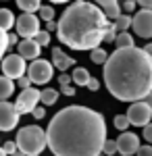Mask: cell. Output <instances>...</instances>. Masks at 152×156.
<instances>
[{
    "mask_svg": "<svg viewBox=\"0 0 152 156\" xmlns=\"http://www.w3.org/2000/svg\"><path fill=\"white\" fill-rule=\"evenodd\" d=\"M136 6H138V2H136V0H125V2L121 4L123 12H127V15H131V12L136 11Z\"/></svg>",
    "mask_w": 152,
    "mask_h": 156,
    "instance_id": "cell-30",
    "label": "cell"
},
{
    "mask_svg": "<svg viewBox=\"0 0 152 156\" xmlns=\"http://www.w3.org/2000/svg\"><path fill=\"white\" fill-rule=\"evenodd\" d=\"M136 2L140 4L142 9H150V11H152V0H136Z\"/></svg>",
    "mask_w": 152,
    "mask_h": 156,
    "instance_id": "cell-41",
    "label": "cell"
},
{
    "mask_svg": "<svg viewBox=\"0 0 152 156\" xmlns=\"http://www.w3.org/2000/svg\"><path fill=\"white\" fill-rule=\"evenodd\" d=\"M113 23H115V27H117V31H129V27H131V23H133V17L127 15V12H121Z\"/></svg>",
    "mask_w": 152,
    "mask_h": 156,
    "instance_id": "cell-20",
    "label": "cell"
},
{
    "mask_svg": "<svg viewBox=\"0 0 152 156\" xmlns=\"http://www.w3.org/2000/svg\"><path fill=\"white\" fill-rule=\"evenodd\" d=\"M94 2H96V4L104 11L106 17H108V19H113V21L117 19L121 12H123V9L119 6V0H94Z\"/></svg>",
    "mask_w": 152,
    "mask_h": 156,
    "instance_id": "cell-15",
    "label": "cell"
},
{
    "mask_svg": "<svg viewBox=\"0 0 152 156\" xmlns=\"http://www.w3.org/2000/svg\"><path fill=\"white\" fill-rule=\"evenodd\" d=\"M40 98H42V90H38V87L21 90V94L15 100V106L19 110V115H31L34 108L40 106Z\"/></svg>",
    "mask_w": 152,
    "mask_h": 156,
    "instance_id": "cell-7",
    "label": "cell"
},
{
    "mask_svg": "<svg viewBox=\"0 0 152 156\" xmlns=\"http://www.w3.org/2000/svg\"><path fill=\"white\" fill-rule=\"evenodd\" d=\"M98 87H100V81H98L96 77H92V79H90V83H88V90H92V92H98Z\"/></svg>",
    "mask_w": 152,
    "mask_h": 156,
    "instance_id": "cell-38",
    "label": "cell"
},
{
    "mask_svg": "<svg viewBox=\"0 0 152 156\" xmlns=\"http://www.w3.org/2000/svg\"><path fill=\"white\" fill-rule=\"evenodd\" d=\"M144 102H146V104H148V106L152 108V92H150V94H148L146 98H144Z\"/></svg>",
    "mask_w": 152,
    "mask_h": 156,
    "instance_id": "cell-43",
    "label": "cell"
},
{
    "mask_svg": "<svg viewBox=\"0 0 152 156\" xmlns=\"http://www.w3.org/2000/svg\"><path fill=\"white\" fill-rule=\"evenodd\" d=\"M21 40H19V34H9V48H13V46H17Z\"/></svg>",
    "mask_w": 152,
    "mask_h": 156,
    "instance_id": "cell-37",
    "label": "cell"
},
{
    "mask_svg": "<svg viewBox=\"0 0 152 156\" xmlns=\"http://www.w3.org/2000/svg\"><path fill=\"white\" fill-rule=\"evenodd\" d=\"M115 156H121V154H115Z\"/></svg>",
    "mask_w": 152,
    "mask_h": 156,
    "instance_id": "cell-48",
    "label": "cell"
},
{
    "mask_svg": "<svg viewBox=\"0 0 152 156\" xmlns=\"http://www.w3.org/2000/svg\"><path fill=\"white\" fill-rule=\"evenodd\" d=\"M71 77H73V83L79 85V87H88L90 79H92L90 71H88V69H83V67H75L73 73H71Z\"/></svg>",
    "mask_w": 152,
    "mask_h": 156,
    "instance_id": "cell-16",
    "label": "cell"
},
{
    "mask_svg": "<svg viewBox=\"0 0 152 156\" xmlns=\"http://www.w3.org/2000/svg\"><path fill=\"white\" fill-rule=\"evenodd\" d=\"M60 90H63L65 96H75V87H73V85H63Z\"/></svg>",
    "mask_w": 152,
    "mask_h": 156,
    "instance_id": "cell-39",
    "label": "cell"
},
{
    "mask_svg": "<svg viewBox=\"0 0 152 156\" xmlns=\"http://www.w3.org/2000/svg\"><path fill=\"white\" fill-rule=\"evenodd\" d=\"M108 27L110 19L96 2L75 0L60 15L56 37L71 50H94L104 42Z\"/></svg>",
    "mask_w": 152,
    "mask_h": 156,
    "instance_id": "cell-3",
    "label": "cell"
},
{
    "mask_svg": "<svg viewBox=\"0 0 152 156\" xmlns=\"http://www.w3.org/2000/svg\"><path fill=\"white\" fill-rule=\"evenodd\" d=\"M138 156H152V144H144L138 150Z\"/></svg>",
    "mask_w": 152,
    "mask_h": 156,
    "instance_id": "cell-34",
    "label": "cell"
},
{
    "mask_svg": "<svg viewBox=\"0 0 152 156\" xmlns=\"http://www.w3.org/2000/svg\"><path fill=\"white\" fill-rule=\"evenodd\" d=\"M40 52H42V46L35 42L34 37H31V40H21V42L17 44V54H21L25 60L40 58Z\"/></svg>",
    "mask_w": 152,
    "mask_h": 156,
    "instance_id": "cell-13",
    "label": "cell"
},
{
    "mask_svg": "<svg viewBox=\"0 0 152 156\" xmlns=\"http://www.w3.org/2000/svg\"><path fill=\"white\" fill-rule=\"evenodd\" d=\"M117 146H119V154L121 156H133V154H138L142 144H140L138 133L121 131V135L117 137Z\"/></svg>",
    "mask_w": 152,
    "mask_h": 156,
    "instance_id": "cell-12",
    "label": "cell"
},
{
    "mask_svg": "<svg viewBox=\"0 0 152 156\" xmlns=\"http://www.w3.org/2000/svg\"><path fill=\"white\" fill-rule=\"evenodd\" d=\"M34 40L38 42V44H40V46H42V48H44V46H48V44H50V31L42 29V31H40V34H38Z\"/></svg>",
    "mask_w": 152,
    "mask_h": 156,
    "instance_id": "cell-28",
    "label": "cell"
},
{
    "mask_svg": "<svg viewBox=\"0 0 152 156\" xmlns=\"http://www.w3.org/2000/svg\"><path fill=\"white\" fill-rule=\"evenodd\" d=\"M131 121V125H136V127H146L148 123H152V108L144 102V100H138V102H131L127 108V112H125Z\"/></svg>",
    "mask_w": 152,
    "mask_h": 156,
    "instance_id": "cell-9",
    "label": "cell"
},
{
    "mask_svg": "<svg viewBox=\"0 0 152 156\" xmlns=\"http://www.w3.org/2000/svg\"><path fill=\"white\" fill-rule=\"evenodd\" d=\"M0 156H9V154H6V150H4L2 146H0Z\"/></svg>",
    "mask_w": 152,
    "mask_h": 156,
    "instance_id": "cell-45",
    "label": "cell"
},
{
    "mask_svg": "<svg viewBox=\"0 0 152 156\" xmlns=\"http://www.w3.org/2000/svg\"><path fill=\"white\" fill-rule=\"evenodd\" d=\"M129 125H131V121H129L127 115H117L115 117V127H117L119 131H127Z\"/></svg>",
    "mask_w": 152,
    "mask_h": 156,
    "instance_id": "cell-25",
    "label": "cell"
},
{
    "mask_svg": "<svg viewBox=\"0 0 152 156\" xmlns=\"http://www.w3.org/2000/svg\"><path fill=\"white\" fill-rule=\"evenodd\" d=\"M2 73L17 81L23 75H27V60L21 54H6L2 58Z\"/></svg>",
    "mask_w": 152,
    "mask_h": 156,
    "instance_id": "cell-8",
    "label": "cell"
},
{
    "mask_svg": "<svg viewBox=\"0 0 152 156\" xmlns=\"http://www.w3.org/2000/svg\"><path fill=\"white\" fill-rule=\"evenodd\" d=\"M11 156H25V154L21 152V150H17V152H15V154H11Z\"/></svg>",
    "mask_w": 152,
    "mask_h": 156,
    "instance_id": "cell-46",
    "label": "cell"
},
{
    "mask_svg": "<svg viewBox=\"0 0 152 156\" xmlns=\"http://www.w3.org/2000/svg\"><path fill=\"white\" fill-rule=\"evenodd\" d=\"M31 117H34V119H44V117H46V106H44V104H42V106H35L34 108V112H31Z\"/></svg>",
    "mask_w": 152,
    "mask_h": 156,
    "instance_id": "cell-31",
    "label": "cell"
},
{
    "mask_svg": "<svg viewBox=\"0 0 152 156\" xmlns=\"http://www.w3.org/2000/svg\"><path fill=\"white\" fill-rule=\"evenodd\" d=\"M59 83H60V87H63V85H71V83H73V77H71V75H67V73H60Z\"/></svg>",
    "mask_w": 152,
    "mask_h": 156,
    "instance_id": "cell-36",
    "label": "cell"
},
{
    "mask_svg": "<svg viewBox=\"0 0 152 156\" xmlns=\"http://www.w3.org/2000/svg\"><path fill=\"white\" fill-rule=\"evenodd\" d=\"M104 85L121 102H138L152 92V58L144 48H117L104 62Z\"/></svg>",
    "mask_w": 152,
    "mask_h": 156,
    "instance_id": "cell-2",
    "label": "cell"
},
{
    "mask_svg": "<svg viewBox=\"0 0 152 156\" xmlns=\"http://www.w3.org/2000/svg\"><path fill=\"white\" fill-rule=\"evenodd\" d=\"M19 110L9 100H0V131H13L19 125Z\"/></svg>",
    "mask_w": 152,
    "mask_h": 156,
    "instance_id": "cell-10",
    "label": "cell"
},
{
    "mask_svg": "<svg viewBox=\"0 0 152 156\" xmlns=\"http://www.w3.org/2000/svg\"><path fill=\"white\" fill-rule=\"evenodd\" d=\"M40 17L35 15V12H23L21 17H17V34L21 40H31L35 37L42 29H40Z\"/></svg>",
    "mask_w": 152,
    "mask_h": 156,
    "instance_id": "cell-6",
    "label": "cell"
},
{
    "mask_svg": "<svg viewBox=\"0 0 152 156\" xmlns=\"http://www.w3.org/2000/svg\"><path fill=\"white\" fill-rule=\"evenodd\" d=\"M27 75L35 85H46L54 77V65L48 62L46 58H35L27 67Z\"/></svg>",
    "mask_w": 152,
    "mask_h": 156,
    "instance_id": "cell-5",
    "label": "cell"
},
{
    "mask_svg": "<svg viewBox=\"0 0 152 156\" xmlns=\"http://www.w3.org/2000/svg\"><path fill=\"white\" fill-rule=\"evenodd\" d=\"M54 6H50V4H42L40 6V11H38V17L42 19V21H54Z\"/></svg>",
    "mask_w": 152,
    "mask_h": 156,
    "instance_id": "cell-24",
    "label": "cell"
},
{
    "mask_svg": "<svg viewBox=\"0 0 152 156\" xmlns=\"http://www.w3.org/2000/svg\"><path fill=\"white\" fill-rule=\"evenodd\" d=\"M6 50H9V31L0 29V60L6 56Z\"/></svg>",
    "mask_w": 152,
    "mask_h": 156,
    "instance_id": "cell-27",
    "label": "cell"
},
{
    "mask_svg": "<svg viewBox=\"0 0 152 156\" xmlns=\"http://www.w3.org/2000/svg\"><path fill=\"white\" fill-rule=\"evenodd\" d=\"M15 142L25 156H40L48 146V133L40 125H27L17 131Z\"/></svg>",
    "mask_w": 152,
    "mask_h": 156,
    "instance_id": "cell-4",
    "label": "cell"
},
{
    "mask_svg": "<svg viewBox=\"0 0 152 156\" xmlns=\"http://www.w3.org/2000/svg\"><path fill=\"white\" fill-rule=\"evenodd\" d=\"M56 100H59V92H56V90H52V87H44V90H42L40 104H44V106H52V104H56Z\"/></svg>",
    "mask_w": 152,
    "mask_h": 156,
    "instance_id": "cell-19",
    "label": "cell"
},
{
    "mask_svg": "<svg viewBox=\"0 0 152 156\" xmlns=\"http://www.w3.org/2000/svg\"><path fill=\"white\" fill-rule=\"evenodd\" d=\"M48 2H52V4H65V2H69V0H48Z\"/></svg>",
    "mask_w": 152,
    "mask_h": 156,
    "instance_id": "cell-44",
    "label": "cell"
},
{
    "mask_svg": "<svg viewBox=\"0 0 152 156\" xmlns=\"http://www.w3.org/2000/svg\"><path fill=\"white\" fill-rule=\"evenodd\" d=\"M15 92V79L6 77V75H0V100H9Z\"/></svg>",
    "mask_w": 152,
    "mask_h": 156,
    "instance_id": "cell-17",
    "label": "cell"
},
{
    "mask_svg": "<svg viewBox=\"0 0 152 156\" xmlns=\"http://www.w3.org/2000/svg\"><path fill=\"white\" fill-rule=\"evenodd\" d=\"M17 6L23 12H38L42 6V0H17Z\"/></svg>",
    "mask_w": 152,
    "mask_h": 156,
    "instance_id": "cell-23",
    "label": "cell"
},
{
    "mask_svg": "<svg viewBox=\"0 0 152 156\" xmlns=\"http://www.w3.org/2000/svg\"><path fill=\"white\" fill-rule=\"evenodd\" d=\"M52 65H54V69L65 73L67 69L75 67V58L69 56L67 52H63V48H52Z\"/></svg>",
    "mask_w": 152,
    "mask_h": 156,
    "instance_id": "cell-14",
    "label": "cell"
},
{
    "mask_svg": "<svg viewBox=\"0 0 152 156\" xmlns=\"http://www.w3.org/2000/svg\"><path fill=\"white\" fill-rule=\"evenodd\" d=\"M115 46H117V48H131V46H136L133 36H131L129 31H119L117 40H115Z\"/></svg>",
    "mask_w": 152,
    "mask_h": 156,
    "instance_id": "cell-21",
    "label": "cell"
},
{
    "mask_svg": "<svg viewBox=\"0 0 152 156\" xmlns=\"http://www.w3.org/2000/svg\"><path fill=\"white\" fill-rule=\"evenodd\" d=\"M142 135H144V140H146L148 144H152V123H148V125L144 127V131H142Z\"/></svg>",
    "mask_w": 152,
    "mask_h": 156,
    "instance_id": "cell-35",
    "label": "cell"
},
{
    "mask_svg": "<svg viewBox=\"0 0 152 156\" xmlns=\"http://www.w3.org/2000/svg\"><path fill=\"white\" fill-rule=\"evenodd\" d=\"M2 148L6 150V154H9V156H11V154H15V152L19 150V146H17V142H4V144H2Z\"/></svg>",
    "mask_w": 152,
    "mask_h": 156,
    "instance_id": "cell-33",
    "label": "cell"
},
{
    "mask_svg": "<svg viewBox=\"0 0 152 156\" xmlns=\"http://www.w3.org/2000/svg\"><path fill=\"white\" fill-rule=\"evenodd\" d=\"M108 52H106L104 48H94V50H90V60H92L94 65H102L104 67V62L108 60Z\"/></svg>",
    "mask_w": 152,
    "mask_h": 156,
    "instance_id": "cell-22",
    "label": "cell"
},
{
    "mask_svg": "<svg viewBox=\"0 0 152 156\" xmlns=\"http://www.w3.org/2000/svg\"><path fill=\"white\" fill-rule=\"evenodd\" d=\"M117 36H119L117 27H115V23H110V27H108V31H106V36H104V42L106 44H113L117 40Z\"/></svg>",
    "mask_w": 152,
    "mask_h": 156,
    "instance_id": "cell-29",
    "label": "cell"
},
{
    "mask_svg": "<svg viewBox=\"0 0 152 156\" xmlns=\"http://www.w3.org/2000/svg\"><path fill=\"white\" fill-rule=\"evenodd\" d=\"M144 50H146V54L152 58V42H150V44H146V46H144Z\"/></svg>",
    "mask_w": 152,
    "mask_h": 156,
    "instance_id": "cell-42",
    "label": "cell"
},
{
    "mask_svg": "<svg viewBox=\"0 0 152 156\" xmlns=\"http://www.w3.org/2000/svg\"><path fill=\"white\" fill-rule=\"evenodd\" d=\"M59 29V21H46V31H56Z\"/></svg>",
    "mask_w": 152,
    "mask_h": 156,
    "instance_id": "cell-40",
    "label": "cell"
},
{
    "mask_svg": "<svg viewBox=\"0 0 152 156\" xmlns=\"http://www.w3.org/2000/svg\"><path fill=\"white\" fill-rule=\"evenodd\" d=\"M98 156H106V154H98Z\"/></svg>",
    "mask_w": 152,
    "mask_h": 156,
    "instance_id": "cell-47",
    "label": "cell"
},
{
    "mask_svg": "<svg viewBox=\"0 0 152 156\" xmlns=\"http://www.w3.org/2000/svg\"><path fill=\"white\" fill-rule=\"evenodd\" d=\"M102 154H106V156H115V154H119L117 140H106V142H104V148H102Z\"/></svg>",
    "mask_w": 152,
    "mask_h": 156,
    "instance_id": "cell-26",
    "label": "cell"
},
{
    "mask_svg": "<svg viewBox=\"0 0 152 156\" xmlns=\"http://www.w3.org/2000/svg\"><path fill=\"white\" fill-rule=\"evenodd\" d=\"M48 148L54 156H98L106 137V121L88 106L71 104L48 123Z\"/></svg>",
    "mask_w": 152,
    "mask_h": 156,
    "instance_id": "cell-1",
    "label": "cell"
},
{
    "mask_svg": "<svg viewBox=\"0 0 152 156\" xmlns=\"http://www.w3.org/2000/svg\"><path fill=\"white\" fill-rule=\"evenodd\" d=\"M31 83H34V81L29 79V75H23L21 79H17V85H19L21 90H27V87H31Z\"/></svg>",
    "mask_w": 152,
    "mask_h": 156,
    "instance_id": "cell-32",
    "label": "cell"
},
{
    "mask_svg": "<svg viewBox=\"0 0 152 156\" xmlns=\"http://www.w3.org/2000/svg\"><path fill=\"white\" fill-rule=\"evenodd\" d=\"M13 25H17V17L13 15L11 9H0V29L11 31Z\"/></svg>",
    "mask_w": 152,
    "mask_h": 156,
    "instance_id": "cell-18",
    "label": "cell"
},
{
    "mask_svg": "<svg viewBox=\"0 0 152 156\" xmlns=\"http://www.w3.org/2000/svg\"><path fill=\"white\" fill-rule=\"evenodd\" d=\"M131 29H133V34L138 37H144V40L152 37V11L150 9H140L133 15Z\"/></svg>",
    "mask_w": 152,
    "mask_h": 156,
    "instance_id": "cell-11",
    "label": "cell"
}]
</instances>
